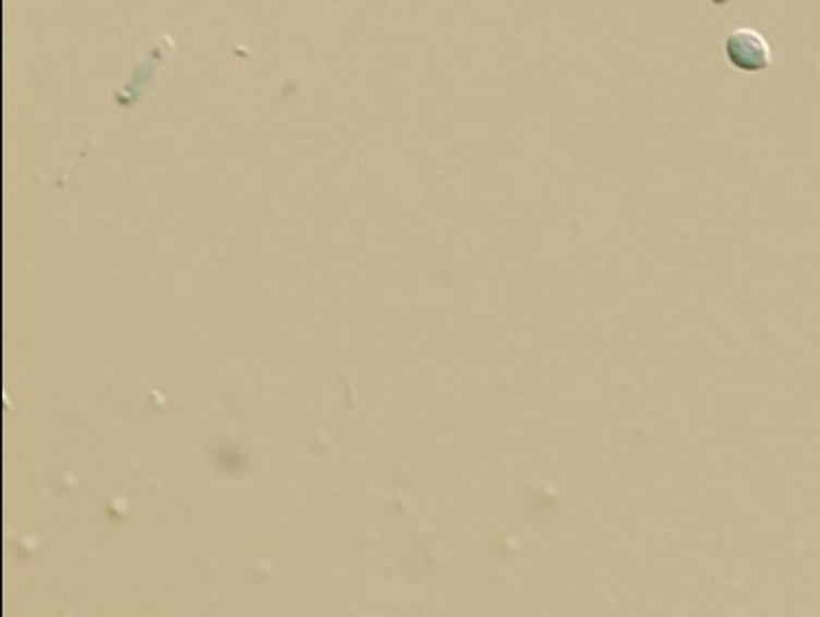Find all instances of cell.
Instances as JSON below:
<instances>
[{
	"label": "cell",
	"instance_id": "cell-1",
	"mask_svg": "<svg viewBox=\"0 0 820 617\" xmlns=\"http://www.w3.org/2000/svg\"><path fill=\"white\" fill-rule=\"evenodd\" d=\"M724 52L731 65L739 72H763L772 63V50L765 37L748 26L735 28L726 35Z\"/></svg>",
	"mask_w": 820,
	"mask_h": 617
},
{
	"label": "cell",
	"instance_id": "cell-2",
	"mask_svg": "<svg viewBox=\"0 0 820 617\" xmlns=\"http://www.w3.org/2000/svg\"><path fill=\"white\" fill-rule=\"evenodd\" d=\"M711 2H713V4H728L731 0H711Z\"/></svg>",
	"mask_w": 820,
	"mask_h": 617
}]
</instances>
